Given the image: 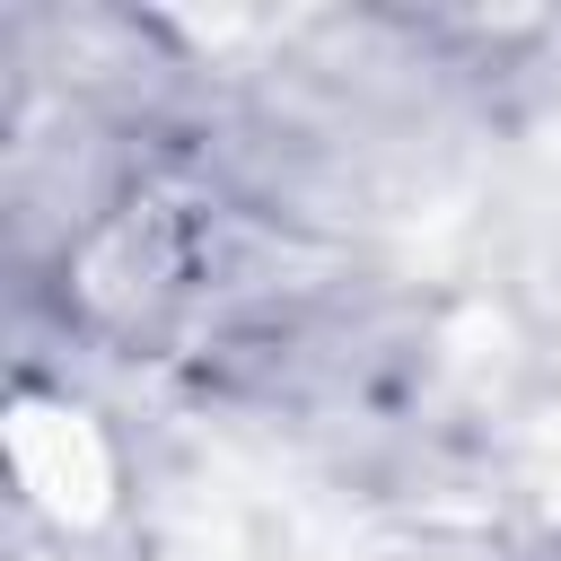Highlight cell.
I'll return each instance as SVG.
<instances>
[{
    "label": "cell",
    "mask_w": 561,
    "mask_h": 561,
    "mask_svg": "<svg viewBox=\"0 0 561 561\" xmlns=\"http://www.w3.org/2000/svg\"><path fill=\"white\" fill-rule=\"evenodd\" d=\"M9 465L18 482L53 508V517H96L105 491H114V456L96 438L88 412H61V403H18L9 421Z\"/></svg>",
    "instance_id": "cell-1"
}]
</instances>
